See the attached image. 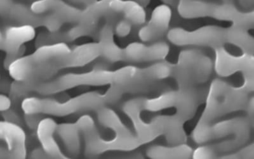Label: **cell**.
Masks as SVG:
<instances>
[{
  "mask_svg": "<svg viewBox=\"0 0 254 159\" xmlns=\"http://www.w3.org/2000/svg\"><path fill=\"white\" fill-rule=\"evenodd\" d=\"M108 105L106 93L90 92L64 102L49 98L30 96L22 101L21 108L25 114L65 117L78 112L97 111Z\"/></svg>",
  "mask_w": 254,
  "mask_h": 159,
  "instance_id": "6da1fadb",
  "label": "cell"
},
{
  "mask_svg": "<svg viewBox=\"0 0 254 159\" xmlns=\"http://www.w3.org/2000/svg\"><path fill=\"white\" fill-rule=\"evenodd\" d=\"M122 83L121 69L97 70L83 73H68L55 79L31 83L24 81L29 96L31 93L40 95H51L71 89L77 86H120Z\"/></svg>",
  "mask_w": 254,
  "mask_h": 159,
  "instance_id": "7a4b0ae2",
  "label": "cell"
},
{
  "mask_svg": "<svg viewBox=\"0 0 254 159\" xmlns=\"http://www.w3.org/2000/svg\"><path fill=\"white\" fill-rule=\"evenodd\" d=\"M71 51L63 42L42 45L31 55L17 58L11 63L8 68L9 74L15 81H42L53 63Z\"/></svg>",
  "mask_w": 254,
  "mask_h": 159,
  "instance_id": "3957f363",
  "label": "cell"
},
{
  "mask_svg": "<svg viewBox=\"0 0 254 159\" xmlns=\"http://www.w3.org/2000/svg\"><path fill=\"white\" fill-rule=\"evenodd\" d=\"M250 122L244 117H235L214 124L198 122L192 132V138L199 144H205L216 138L229 136L230 139L222 142L217 146H213L217 152H231L243 146L250 138Z\"/></svg>",
  "mask_w": 254,
  "mask_h": 159,
  "instance_id": "277c9868",
  "label": "cell"
},
{
  "mask_svg": "<svg viewBox=\"0 0 254 159\" xmlns=\"http://www.w3.org/2000/svg\"><path fill=\"white\" fill-rule=\"evenodd\" d=\"M249 98L245 87L236 88L216 79L211 84L202 116L199 122L210 124L219 117L248 107Z\"/></svg>",
  "mask_w": 254,
  "mask_h": 159,
  "instance_id": "5b68a950",
  "label": "cell"
},
{
  "mask_svg": "<svg viewBox=\"0 0 254 159\" xmlns=\"http://www.w3.org/2000/svg\"><path fill=\"white\" fill-rule=\"evenodd\" d=\"M214 69V62L198 49H187L179 53L178 63L173 65L172 76L182 88L207 81Z\"/></svg>",
  "mask_w": 254,
  "mask_h": 159,
  "instance_id": "8992f818",
  "label": "cell"
},
{
  "mask_svg": "<svg viewBox=\"0 0 254 159\" xmlns=\"http://www.w3.org/2000/svg\"><path fill=\"white\" fill-rule=\"evenodd\" d=\"M0 17L19 26H44L50 33L60 31L63 25L54 16L37 14L27 4L16 0H0Z\"/></svg>",
  "mask_w": 254,
  "mask_h": 159,
  "instance_id": "52a82bcc",
  "label": "cell"
},
{
  "mask_svg": "<svg viewBox=\"0 0 254 159\" xmlns=\"http://www.w3.org/2000/svg\"><path fill=\"white\" fill-rule=\"evenodd\" d=\"M169 42L176 46L211 47H223L226 42V28L209 25L194 31L175 27L167 32Z\"/></svg>",
  "mask_w": 254,
  "mask_h": 159,
  "instance_id": "ba28073f",
  "label": "cell"
},
{
  "mask_svg": "<svg viewBox=\"0 0 254 159\" xmlns=\"http://www.w3.org/2000/svg\"><path fill=\"white\" fill-rule=\"evenodd\" d=\"M214 68L221 77H228L236 72H241L245 76L246 87L253 90L254 86V58L253 54L244 53L235 55L224 47L215 49Z\"/></svg>",
  "mask_w": 254,
  "mask_h": 159,
  "instance_id": "9c48e42d",
  "label": "cell"
},
{
  "mask_svg": "<svg viewBox=\"0 0 254 159\" xmlns=\"http://www.w3.org/2000/svg\"><path fill=\"white\" fill-rule=\"evenodd\" d=\"M31 8L37 14L54 16L63 24L94 26V20L87 9L81 10L65 3L63 0H38L32 4Z\"/></svg>",
  "mask_w": 254,
  "mask_h": 159,
  "instance_id": "30bf717a",
  "label": "cell"
},
{
  "mask_svg": "<svg viewBox=\"0 0 254 159\" xmlns=\"http://www.w3.org/2000/svg\"><path fill=\"white\" fill-rule=\"evenodd\" d=\"M170 52L165 41H156L151 44L135 42L124 49V61L130 62H158L164 60Z\"/></svg>",
  "mask_w": 254,
  "mask_h": 159,
  "instance_id": "8fae6325",
  "label": "cell"
},
{
  "mask_svg": "<svg viewBox=\"0 0 254 159\" xmlns=\"http://www.w3.org/2000/svg\"><path fill=\"white\" fill-rule=\"evenodd\" d=\"M35 36V27L31 26L10 27L4 31L1 47L2 51L6 54L4 67L8 69L10 63L17 59L22 45L33 40Z\"/></svg>",
  "mask_w": 254,
  "mask_h": 159,
  "instance_id": "7c38bea8",
  "label": "cell"
},
{
  "mask_svg": "<svg viewBox=\"0 0 254 159\" xmlns=\"http://www.w3.org/2000/svg\"><path fill=\"white\" fill-rule=\"evenodd\" d=\"M172 16V9L166 4L154 9L148 22L140 28V40L144 42H156L169 31Z\"/></svg>",
  "mask_w": 254,
  "mask_h": 159,
  "instance_id": "4fadbf2b",
  "label": "cell"
},
{
  "mask_svg": "<svg viewBox=\"0 0 254 159\" xmlns=\"http://www.w3.org/2000/svg\"><path fill=\"white\" fill-rule=\"evenodd\" d=\"M101 56L98 43L80 45L58 59L54 65V73L65 68L82 67Z\"/></svg>",
  "mask_w": 254,
  "mask_h": 159,
  "instance_id": "5bb4252c",
  "label": "cell"
},
{
  "mask_svg": "<svg viewBox=\"0 0 254 159\" xmlns=\"http://www.w3.org/2000/svg\"><path fill=\"white\" fill-rule=\"evenodd\" d=\"M26 134L19 125L7 120L0 121V140L7 145L12 158H26Z\"/></svg>",
  "mask_w": 254,
  "mask_h": 159,
  "instance_id": "9a60e30c",
  "label": "cell"
},
{
  "mask_svg": "<svg viewBox=\"0 0 254 159\" xmlns=\"http://www.w3.org/2000/svg\"><path fill=\"white\" fill-rule=\"evenodd\" d=\"M212 18L223 21L231 22L233 26L247 29L253 28L254 26V11L240 10L233 3H216Z\"/></svg>",
  "mask_w": 254,
  "mask_h": 159,
  "instance_id": "2e32d148",
  "label": "cell"
},
{
  "mask_svg": "<svg viewBox=\"0 0 254 159\" xmlns=\"http://www.w3.org/2000/svg\"><path fill=\"white\" fill-rule=\"evenodd\" d=\"M97 112V119L100 124L104 128L110 129L115 133V136L122 139L139 142L144 144L135 132H132L126 124L122 121L119 115L106 106L100 108Z\"/></svg>",
  "mask_w": 254,
  "mask_h": 159,
  "instance_id": "e0dca14e",
  "label": "cell"
},
{
  "mask_svg": "<svg viewBox=\"0 0 254 159\" xmlns=\"http://www.w3.org/2000/svg\"><path fill=\"white\" fill-rule=\"evenodd\" d=\"M57 124L51 118H43L38 123L37 136L38 140L45 154L52 158L66 159L67 157L61 151L60 146L54 137L56 131Z\"/></svg>",
  "mask_w": 254,
  "mask_h": 159,
  "instance_id": "ac0fdd59",
  "label": "cell"
},
{
  "mask_svg": "<svg viewBox=\"0 0 254 159\" xmlns=\"http://www.w3.org/2000/svg\"><path fill=\"white\" fill-rule=\"evenodd\" d=\"M99 38L101 56L111 62L124 61V49L115 42L114 27L111 22H104L100 29Z\"/></svg>",
  "mask_w": 254,
  "mask_h": 159,
  "instance_id": "d6986e66",
  "label": "cell"
},
{
  "mask_svg": "<svg viewBox=\"0 0 254 159\" xmlns=\"http://www.w3.org/2000/svg\"><path fill=\"white\" fill-rule=\"evenodd\" d=\"M109 6L118 15L133 25L140 26L146 22V13L144 6L135 0H110Z\"/></svg>",
  "mask_w": 254,
  "mask_h": 159,
  "instance_id": "ffe728a7",
  "label": "cell"
},
{
  "mask_svg": "<svg viewBox=\"0 0 254 159\" xmlns=\"http://www.w3.org/2000/svg\"><path fill=\"white\" fill-rule=\"evenodd\" d=\"M216 3L207 0H180L178 5L179 15L185 19L212 17Z\"/></svg>",
  "mask_w": 254,
  "mask_h": 159,
  "instance_id": "44dd1931",
  "label": "cell"
},
{
  "mask_svg": "<svg viewBox=\"0 0 254 159\" xmlns=\"http://www.w3.org/2000/svg\"><path fill=\"white\" fill-rule=\"evenodd\" d=\"M56 132L69 156H78L81 147V133L76 122L58 126Z\"/></svg>",
  "mask_w": 254,
  "mask_h": 159,
  "instance_id": "7402d4cb",
  "label": "cell"
},
{
  "mask_svg": "<svg viewBox=\"0 0 254 159\" xmlns=\"http://www.w3.org/2000/svg\"><path fill=\"white\" fill-rule=\"evenodd\" d=\"M226 42L239 48L246 53L253 54L254 40L247 29L231 26L226 29Z\"/></svg>",
  "mask_w": 254,
  "mask_h": 159,
  "instance_id": "603a6c76",
  "label": "cell"
},
{
  "mask_svg": "<svg viewBox=\"0 0 254 159\" xmlns=\"http://www.w3.org/2000/svg\"><path fill=\"white\" fill-rule=\"evenodd\" d=\"M192 152L191 148L183 144L172 147L155 145L149 148L147 156L151 159H188Z\"/></svg>",
  "mask_w": 254,
  "mask_h": 159,
  "instance_id": "cb8c5ba5",
  "label": "cell"
},
{
  "mask_svg": "<svg viewBox=\"0 0 254 159\" xmlns=\"http://www.w3.org/2000/svg\"><path fill=\"white\" fill-rule=\"evenodd\" d=\"M133 24L126 19H122L117 22L114 28V32L120 37H126L130 33Z\"/></svg>",
  "mask_w": 254,
  "mask_h": 159,
  "instance_id": "d4e9b609",
  "label": "cell"
},
{
  "mask_svg": "<svg viewBox=\"0 0 254 159\" xmlns=\"http://www.w3.org/2000/svg\"><path fill=\"white\" fill-rule=\"evenodd\" d=\"M216 153L211 146H203L198 148L194 152L192 156L194 159H212L214 158Z\"/></svg>",
  "mask_w": 254,
  "mask_h": 159,
  "instance_id": "484cf974",
  "label": "cell"
},
{
  "mask_svg": "<svg viewBox=\"0 0 254 159\" xmlns=\"http://www.w3.org/2000/svg\"><path fill=\"white\" fill-rule=\"evenodd\" d=\"M2 115L5 120L18 125L22 124V120L24 119V118L22 119L19 112H17V111L13 110L11 107L8 110L2 112Z\"/></svg>",
  "mask_w": 254,
  "mask_h": 159,
  "instance_id": "4316f807",
  "label": "cell"
},
{
  "mask_svg": "<svg viewBox=\"0 0 254 159\" xmlns=\"http://www.w3.org/2000/svg\"><path fill=\"white\" fill-rule=\"evenodd\" d=\"M42 115L41 114H26L25 121L29 128L33 129H36L38 123L43 119Z\"/></svg>",
  "mask_w": 254,
  "mask_h": 159,
  "instance_id": "83f0119b",
  "label": "cell"
},
{
  "mask_svg": "<svg viewBox=\"0 0 254 159\" xmlns=\"http://www.w3.org/2000/svg\"><path fill=\"white\" fill-rule=\"evenodd\" d=\"M12 106V102L9 97L0 94V112L8 110Z\"/></svg>",
  "mask_w": 254,
  "mask_h": 159,
  "instance_id": "f1b7e54d",
  "label": "cell"
},
{
  "mask_svg": "<svg viewBox=\"0 0 254 159\" xmlns=\"http://www.w3.org/2000/svg\"><path fill=\"white\" fill-rule=\"evenodd\" d=\"M238 4L244 10L248 11L253 8L254 0H238Z\"/></svg>",
  "mask_w": 254,
  "mask_h": 159,
  "instance_id": "f546056e",
  "label": "cell"
},
{
  "mask_svg": "<svg viewBox=\"0 0 254 159\" xmlns=\"http://www.w3.org/2000/svg\"><path fill=\"white\" fill-rule=\"evenodd\" d=\"M12 158L10 152L7 148L4 147L0 145V159Z\"/></svg>",
  "mask_w": 254,
  "mask_h": 159,
  "instance_id": "4dcf8cb0",
  "label": "cell"
},
{
  "mask_svg": "<svg viewBox=\"0 0 254 159\" xmlns=\"http://www.w3.org/2000/svg\"><path fill=\"white\" fill-rule=\"evenodd\" d=\"M72 3L75 4H87L90 3V4H92V2H93V0H70Z\"/></svg>",
  "mask_w": 254,
  "mask_h": 159,
  "instance_id": "1f68e13d",
  "label": "cell"
},
{
  "mask_svg": "<svg viewBox=\"0 0 254 159\" xmlns=\"http://www.w3.org/2000/svg\"><path fill=\"white\" fill-rule=\"evenodd\" d=\"M163 3L167 4V5H175L178 4L180 0H161Z\"/></svg>",
  "mask_w": 254,
  "mask_h": 159,
  "instance_id": "d6a6232c",
  "label": "cell"
},
{
  "mask_svg": "<svg viewBox=\"0 0 254 159\" xmlns=\"http://www.w3.org/2000/svg\"><path fill=\"white\" fill-rule=\"evenodd\" d=\"M135 1H137L138 3H139L140 4H142L143 6H144L147 5L151 0H135Z\"/></svg>",
  "mask_w": 254,
  "mask_h": 159,
  "instance_id": "836d02e7",
  "label": "cell"
},
{
  "mask_svg": "<svg viewBox=\"0 0 254 159\" xmlns=\"http://www.w3.org/2000/svg\"><path fill=\"white\" fill-rule=\"evenodd\" d=\"M2 43H3V33L0 31V50H1Z\"/></svg>",
  "mask_w": 254,
  "mask_h": 159,
  "instance_id": "e575fe53",
  "label": "cell"
},
{
  "mask_svg": "<svg viewBox=\"0 0 254 159\" xmlns=\"http://www.w3.org/2000/svg\"><path fill=\"white\" fill-rule=\"evenodd\" d=\"M222 2H226V3H233V0H222Z\"/></svg>",
  "mask_w": 254,
  "mask_h": 159,
  "instance_id": "d590c367",
  "label": "cell"
}]
</instances>
